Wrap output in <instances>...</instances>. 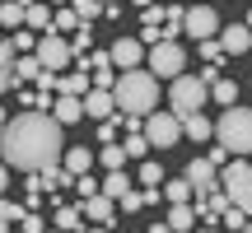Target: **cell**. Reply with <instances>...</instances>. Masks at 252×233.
I'll list each match as a JSON object with an SVG mask.
<instances>
[{
    "mask_svg": "<svg viewBox=\"0 0 252 233\" xmlns=\"http://www.w3.org/2000/svg\"><path fill=\"white\" fill-rule=\"evenodd\" d=\"M61 149H65V135H61V121L52 112H19V116H5V126H0V159H5V168L42 173L52 163H61Z\"/></svg>",
    "mask_w": 252,
    "mask_h": 233,
    "instance_id": "obj_1",
    "label": "cell"
},
{
    "mask_svg": "<svg viewBox=\"0 0 252 233\" xmlns=\"http://www.w3.org/2000/svg\"><path fill=\"white\" fill-rule=\"evenodd\" d=\"M112 103H117V112H126V116L154 112L159 108V80H154V70L131 65L122 80H112Z\"/></svg>",
    "mask_w": 252,
    "mask_h": 233,
    "instance_id": "obj_2",
    "label": "cell"
},
{
    "mask_svg": "<svg viewBox=\"0 0 252 233\" xmlns=\"http://www.w3.org/2000/svg\"><path fill=\"white\" fill-rule=\"evenodd\" d=\"M210 135H215L229 154H248V149H252V112L238 108V103H229L224 116L210 126Z\"/></svg>",
    "mask_w": 252,
    "mask_h": 233,
    "instance_id": "obj_3",
    "label": "cell"
},
{
    "mask_svg": "<svg viewBox=\"0 0 252 233\" xmlns=\"http://www.w3.org/2000/svg\"><path fill=\"white\" fill-rule=\"evenodd\" d=\"M206 98H210V84L201 80V75H173V89H168V112L178 116H191V112H201L206 108Z\"/></svg>",
    "mask_w": 252,
    "mask_h": 233,
    "instance_id": "obj_4",
    "label": "cell"
},
{
    "mask_svg": "<svg viewBox=\"0 0 252 233\" xmlns=\"http://www.w3.org/2000/svg\"><path fill=\"white\" fill-rule=\"evenodd\" d=\"M220 187H224V196L234 201L238 210H248V205H252V168H248L243 154H234V159L220 163Z\"/></svg>",
    "mask_w": 252,
    "mask_h": 233,
    "instance_id": "obj_5",
    "label": "cell"
},
{
    "mask_svg": "<svg viewBox=\"0 0 252 233\" xmlns=\"http://www.w3.org/2000/svg\"><path fill=\"white\" fill-rule=\"evenodd\" d=\"M145 61H150V70H159V80H173V75L187 70V52H182L173 37H159V42H150Z\"/></svg>",
    "mask_w": 252,
    "mask_h": 233,
    "instance_id": "obj_6",
    "label": "cell"
},
{
    "mask_svg": "<svg viewBox=\"0 0 252 233\" xmlns=\"http://www.w3.org/2000/svg\"><path fill=\"white\" fill-rule=\"evenodd\" d=\"M140 135L150 140V149H154V145H159V149H168V145H178V140H182V121H178L173 112H145Z\"/></svg>",
    "mask_w": 252,
    "mask_h": 233,
    "instance_id": "obj_7",
    "label": "cell"
},
{
    "mask_svg": "<svg viewBox=\"0 0 252 233\" xmlns=\"http://www.w3.org/2000/svg\"><path fill=\"white\" fill-rule=\"evenodd\" d=\"M33 56L42 61V70H65L75 52H70V42H65V37H56V33H42V37H37V47H33Z\"/></svg>",
    "mask_w": 252,
    "mask_h": 233,
    "instance_id": "obj_8",
    "label": "cell"
},
{
    "mask_svg": "<svg viewBox=\"0 0 252 233\" xmlns=\"http://www.w3.org/2000/svg\"><path fill=\"white\" fill-rule=\"evenodd\" d=\"M182 33H191L201 42V37H215L220 33V14L210 5H191V9H182Z\"/></svg>",
    "mask_w": 252,
    "mask_h": 233,
    "instance_id": "obj_9",
    "label": "cell"
},
{
    "mask_svg": "<svg viewBox=\"0 0 252 233\" xmlns=\"http://www.w3.org/2000/svg\"><path fill=\"white\" fill-rule=\"evenodd\" d=\"M182 177H187V187H191V196H196V201L206 196V191H215V187H220V168H215L210 159H191Z\"/></svg>",
    "mask_w": 252,
    "mask_h": 233,
    "instance_id": "obj_10",
    "label": "cell"
},
{
    "mask_svg": "<svg viewBox=\"0 0 252 233\" xmlns=\"http://www.w3.org/2000/svg\"><path fill=\"white\" fill-rule=\"evenodd\" d=\"M80 215L94 219V224H103V229H112V224H117V201L103 196V191H94V196H84V210H80Z\"/></svg>",
    "mask_w": 252,
    "mask_h": 233,
    "instance_id": "obj_11",
    "label": "cell"
},
{
    "mask_svg": "<svg viewBox=\"0 0 252 233\" xmlns=\"http://www.w3.org/2000/svg\"><path fill=\"white\" fill-rule=\"evenodd\" d=\"M108 61L122 65V70H131V65L145 61V42H140V37H117V47L108 52Z\"/></svg>",
    "mask_w": 252,
    "mask_h": 233,
    "instance_id": "obj_12",
    "label": "cell"
},
{
    "mask_svg": "<svg viewBox=\"0 0 252 233\" xmlns=\"http://www.w3.org/2000/svg\"><path fill=\"white\" fill-rule=\"evenodd\" d=\"M220 47H224V56H243L248 47H252V37H248V24H229V28H220V37H215Z\"/></svg>",
    "mask_w": 252,
    "mask_h": 233,
    "instance_id": "obj_13",
    "label": "cell"
},
{
    "mask_svg": "<svg viewBox=\"0 0 252 233\" xmlns=\"http://www.w3.org/2000/svg\"><path fill=\"white\" fill-rule=\"evenodd\" d=\"M80 103H84V116H94V121H103V116L117 112V103H112V89H89Z\"/></svg>",
    "mask_w": 252,
    "mask_h": 233,
    "instance_id": "obj_14",
    "label": "cell"
},
{
    "mask_svg": "<svg viewBox=\"0 0 252 233\" xmlns=\"http://www.w3.org/2000/svg\"><path fill=\"white\" fill-rule=\"evenodd\" d=\"M52 116H56L61 126H75V121L84 116V103L75 98V93H56V98H52Z\"/></svg>",
    "mask_w": 252,
    "mask_h": 233,
    "instance_id": "obj_15",
    "label": "cell"
},
{
    "mask_svg": "<svg viewBox=\"0 0 252 233\" xmlns=\"http://www.w3.org/2000/svg\"><path fill=\"white\" fill-rule=\"evenodd\" d=\"M89 89H94L89 70H65V75H56V93H75V98H84Z\"/></svg>",
    "mask_w": 252,
    "mask_h": 233,
    "instance_id": "obj_16",
    "label": "cell"
},
{
    "mask_svg": "<svg viewBox=\"0 0 252 233\" xmlns=\"http://www.w3.org/2000/svg\"><path fill=\"white\" fill-rule=\"evenodd\" d=\"M61 168L70 173V177H80V173L94 168V154L89 149H61Z\"/></svg>",
    "mask_w": 252,
    "mask_h": 233,
    "instance_id": "obj_17",
    "label": "cell"
},
{
    "mask_svg": "<svg viewBox=\"0 0 252 233\" xmlns=\"http://www.w3.org/2000/svg\"><path fill=\"white\" fill-rule=\"evenodd\" d=\"M24 28H33V33H52V9L33 0V5L24 9Z\"/></svg>",
    "mask_w": 252,
    "mask_h": 233,
    "instance_id": "obj_18",
    "label": "cell"
},
{
    "mask_svg": "<svg viewBox=\"0 0 252 233\" xmlns=\"http://www.w3.org/2000/svg\"><path fill=\"white\" fill-rule=\"evenodd\" d=\"M126 187H131V177H126V168H108V177L98 182V191H103V196H112V201H117V196H122Z\"/></svg>",
    "mask_w": 252,
    "mask_h": 233,
    "instance_id": "obj_19",
    "label": "cell"
},
{
    "mask_svg": "<svg viewBox=\"0 0 252 233\" xmlns=\"http://www.w3.org/2000/svg\"><path fill=\"white\" fill-rule=\"evenodd\" d=\"M37 70H42L37 56H14L9 61V80H37Z\"/></svg>",
    "mask_w": 252,
    "mask_h": 233,
    "instance_id": "obj_20",
    "label": "cell"
},
{
    "mask_svg": "<svg viewBox=\"0 0 252 233\" xmlns=\"http://www.w3.org/2000/svg\"><path fill=\"white\" fill-rule=\"evenodd\" d=\"M182 135H187V140H210V121H206V116H201V112H191V116H182Z\"/></svg>",
    "mask_w": 252,
    "mask_h": 233,
    "instance_id": "obj_21",
    "label": "cell"
},
{
    "mask_svg": "<svg viewBox=\"0 0 252 233\" xmlns=\"http://www.w3.org/2000/svg\"><path fill=\"white\" fill-rule=\"evenodd\" d=\"M196 224V210H191V201H173L168 210V229H191Z\"/></svg>",
    "mask_w": 252,
    "mask_h": 233,
    "instance_id": "obj_22",
    "label": "cell"
},
{
    "mask_svg": "<svg viewBox=\"0 0 252 233\" xmlns=\"http://www.w3.org/2000/svg\"><path fill=\"white\" fill-rule=\"evenodd\" d=\"M210 98L229 108V103H238V84H234V80H220V75H215V80H210Z\"/></svg>",
    "mask_w": 252,
    "mask_h": 233,
    "instance_id": "obj_23",
    "label": "cell"
},
{
    "mask_svg": "<svg viewBox=\"0 0 252 233\" xmlns=\"http://www.w3.org/2000/svg\"><path fill=\"white\" fill-rule=\"evenodd\" d=\"M75 28H80V14H75L70 5H61L52 14V33H75Z\"/></svg>",
    "mask_w": 252,
    "mask_h": 233,
    "instance_id": "obj_24",
    "label": "cell"
},
{
    "mask_svg": "<svg viewBox=\"0 0 252 233\" xmlns=\"http://www.w3.org/2000/svg\"><path fill=\"white\" fill-rule=\"evenodd\" d=\"M220 224H224V229H234V233H243V229H248V210L224 205V210H220Z\"/></svg>",
    "mask_w": 252,
    "mask_h": 233,
    "instance_id": "obj_25",
    "label": "cell"
},
{
    "mask_svg": "<svg viewBox=\"0 0 252 233\" xmlns=\"http://www.w3.org/2000/svg\"><path fill=\"white\" fill-rule=\"evenodd\" d=\"M122 154H126V159H145V154H150V140H145L140 131H131V135H126V145H122Z\"/></svg>",
    "mask_w": 252,
    "mask_h": 233,
    "instance_id": "obj_26",
    "label": "cell"
},
{
    "mask_svg": "<svg viewBox=\"0 0 252 233\" xmlns=\"http://www.w3.org/2000/svg\"><path fill=\"white\" fill-rule=\"evenodd\" d=\"M159 37H173V42L182 37V9H178V5L163 9V33H159Z\"/></svg>",
    "mask_w": 252,
    "mask_h": 233,
    "instance_id": "obj_27",
    "label": "cell"
},
{
    "mask_svg": "<svg viewBox=\"0 0 252 233\" xmlns=\"http://www.w3.org/2000/svg\"><path fill=\"white\" fill-rule=\"evenodd\" d=\"M0 24L19 28V24H24V5H19V0H5V5H0Z\"/></svg>",
    "mask_w": 252,
    "mask_h": 233,
    "instance_id": "obj_28",
    "label": "cell"
},
{
    "mask_svg": "<svg viewBox=\"0 0 252 233\" xmlns=\"http://www.w3.org/2000/svg\"><path fill=\"white\" fill-rule=\"evenodd\" d=\"M70 9L80 14V24H89V19L103 14V0H70Z\"/></svg>",
    "mask_w": 252,
    "mask_h": 233,
    "instance_id": "obj_29",
    "label": "cell"
},
{
    "mask_svg": "<svg viewBox=\"0 0 252 233\" xmlns=\"http://www.w3.org/2000/svg\"><path fill=\"white\" fill-rule=\"evenodd\" d=\"M98 163H103V168H126L122 145H103V149H98Z\"/></svg>",
    "mask_w": 252,
    "mask_h": 233,
    "instance_id": "obj_30",
    "label": "cell"
},
{
    "mask_svg": "<svg viewBox=\"0 0 252 233\" xmlns=\"http://www.w3.org/2000/svg\"><path fill=\"white\" fill-rule=\"evenodd\" d=\"M9 47H14V52H33V47H37L33 28H24V24H19V33H9Z\"/></svg>",
    "mask_w": 252,
    "mask_h": 233,
    "instance_id": "obj_31",
    "label": "cell"
},
{
    "mask_svg": "<svg viewBox=\"0 0 252 233\" xmlns=\"http://www.w3.org/2000/svg\"><path fill=\"white\" fill-rule=\"evenodd\" d=\"M14 56H19L14 47H9V42H0V93L9 89V61H14Z\"/></svg>",
    "mask_w": 252,
    "mask_h": 233,
    "instance_id": "obj_32",
    "label": "cell"
},
{
    "mask_svg": "<svg viewBox=\"0 0 252 233\" xmlns=\"http://www.w3.org/2000/svg\"><path fill=\"white\" fill-rule=\"evenodd\" d=\"M80 224H84V215H80V210H75V205H65V210H56V229H70V233H75Z\"/></svg>",
    "mask_w": 252,
    "mask_h": 233,
    "instance_id": "obj_33",
    "label": "cell"
},
{
    "mask_svg": "<svg viewBox=\"0 0 252 233\" xmlns=\"http://www.w3.org/2000/svg\"><path fill=\"white\" fill-rule=\"evenodd\" d=\"M220 56H224V47H220L215 37H201V61H206V65H220Z\"/></svg>",
    "mask_w": 252,
    "mask_h": 233,
    "instance_id": "obj_34",
    "label": "cell"
},
{
    "mask_svg": "<svg viewBox=\"0 0 252 233\" xmlns=\"http://www.w3.org/2000/svg\"><path fill=\"white\" fill-rule=\"evenodd\" d=\"M89 47H94V33H89V24H80V28H75V42H70V52H89Z\"/></svg>",
    "mask_w": 252,
    "mask_h": 233,
    "instance_id": "obj_35",
    "label": "cell"
},
{
    "mask_svg": "<svg viewBox=\"0 0 252 233\" xmlns=\"http://www.w3.org/2000/svg\"><path fill=\"white\" fill-rule=\"evenodd\" d=\"M163 24V9L159 5H140V28H159Z\"/></svg>",
    "mask_w": 252,
    "mask_h": 233,
    "instance_id": "obj_36",
    "label": "cell"
},
{
    "mask_svg": "<svg viewBox=\"0 0 252 233\" xmlns=\"http://www.w3.org/2000/svg\"><path fill=\"white\" fill-rule=\"evenodd\" d=\"M163 196H168V201H191V187H187V177H182V182H168V187H163Z\"/></svg>",
    "mask_w": 252,
    "mask_h": 233,
    "instance_id": "obj_37",
    "label": "cell"
},
{
    "mask_svg": "<svg viewBox=\"0 0 252 233\" xmlns=\"http://www.w3.org/2000/svg\"><path fill=\"white\" fill-rule=\"evenodd\" d=\"M0 219H5V224H19V219H24V205H9V201L0 196Z\"/></svg>",
    "mask_w": 252,
    "mask_h": 233,
    "instance_id": "obj_38",
    "label": "cell"
},
{
    "mask_svg": "<svg viewBox=\"0 0 252 233\" xmlns=\"http://www.w3.org/2000/svg\"><path fill=\"white\" fill-rule=\"evenodd\" d=\"M98 140H103V145L117 140V121H112V116H103V121H98Z\"/></svg>",
    "mask_w": 252,
    "mask_h": 233,
    "instance_id": "obj_39",
    "label": "cell"
},
{
    "mask_svg": "<svg viewBox=\"0 0 252 233\" xmlns=\"http://www.w3.org/2000/svg\"><path fill=\"white\" fill-rule=\"evenodd\" d=\"M70 182H75V187H80V196H94V191H98V182H94L89 173H80V177H70Z\"/></svg>",
    "mask_w": 252,
    "mask_h": 233,
    "instance_id": "obj_40",
    "label": "cell"
},
{
    "mask_svg": "<svg viewBox=\"0 0 252 233\" xmlns=\"http://www.w3.org/2000/svg\"><path fill=\"white\" fill-rule=\"evenodd\" d=\"M28 233H42V215H33V210H24V219H19Z\"/></svg>",
    "mask_w": 252,
    "mask_h": 233,
    "instance_id": "obj_41",
    "label": "cell"
},
{
    "mask_svg": "<svg viewBox=\"0 0 252 233\" xmlns=\"http://www.w3.org/2000/svg\"><path fill=\"white\" fill-rule=\"evenodd\" d=\"M206 159H210V163H215V168H220V163H224V159H234V154H229V149H224V145H215V149H210V154H206Z\"/></svg>",
    "mask_w": 252,
    "mask_h": 233,
    "instance_id": "obj_42",
    "label": "cell"
},
{
    "mask_svg": "<svg viewBox=\"0 0 252 233\" xmlns=\"http://www.w3.org/2000/svg\"><path fill=\"white\" fill-rule=\"evenodd\" d=\"M5 187H9V168L0 163V196H5Z\"/></svg>",
    "mask_w": 252,
    "mask_h": 233,
    "instance_id": "obj_43",
    "label": "cell"
},
{
    "mask_svg": "<svg viewBox=\"0 0 252 233\" xmlns=\"http://www.w3.org/2000/svg\"><path fill=\"white\" fill-rule=\"evenodd\" d=\"M135 5H154V0H135Z\"/></svg>",
    "mask_w": 252,
    "mask_h": 233,
    "instance_id": "obj_44",
    "label": "cell"
},
{
    "mask_svg": "<svg viewBox=\"0 0 252 233\" xmlns=\"http://www.w3.org/2000/svg\"><path fill=\"white\" fill-rule=\"evenodd\" d=\"M52 5H70V0H52Z\"/></svg>",
    "mask_w": 252,
    "mask_h": 233,
    "instance_id": "obj_45",
    "label": "cell"
},
{
    "mask_svg": "<svg viewBox=\"0 0 252 233\" xmlns=\"http://www.w3.org/2000/svg\"><path fill=\"white\" fill-rule=\"evenodd\" d=\"M0 126H5V108H0Z\"/></svg>",
    "mask_w": 252,
    "mask_h": 233,
    "instance_id": "obj_46",
    "label": "cell"
},
{
    "mask_svg": "<svg viewBox=\"0 0 252 233\" xmlns=\"http://www.w3.org/2000/svg\"><path fill=\"white\" fill-rule=\"evenodd\" d=\"M103 5H117V0H103Z\"/></svg>",
    "mask_w": 252,
    "mask_h": 233,
    "instance_id": "obj_47",
    "label": "cell"
}]
</instances>
